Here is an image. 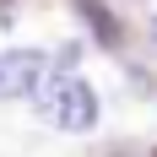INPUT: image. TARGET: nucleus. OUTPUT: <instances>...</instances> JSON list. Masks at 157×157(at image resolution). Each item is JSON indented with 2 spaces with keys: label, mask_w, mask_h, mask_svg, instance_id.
Returning <instances> with one entry per match:
<instances>
[{
  "label": "nucleus",
  "mask_w": 157,
  "mask_h": 157,
  "mask_svg": "<svg viewBox=\"0 0 157 157\" xmlns=\"http://www.w3.org/2000/svg\"><path fill=\"white\" fill-rule=\"evenodd\" d=\"M33 103H38V114H44L54 130H65V136H87V130H98V92L87 76H71V71H60V76H49L38 92H33Z\"/></svg>",
  "instance_id": "nucleus-1"
},
{
  "label": "nucleus",
  "mask_w": 157,
  "mask_h": 157,
  "mask_svg": "<svg viewBox=\"0 0 157 157\" xmlns=\"http://www.w3.org/2000/svg\"><path fill=\"white\" fill-rule=\"evenodd\" d=\"M44 81H49L44 49H6L0 54V98H33Z\"/></svg>",
  "instance_id": "nucleus-2"
},
{
  "label": "nucleus",
  "mask_w": 157,
  "mask_h": 157,
  "mask_svg": "<svg viewBox=\"0 0 157 157\" xmlns=\"http://www.w3.org/2000/svg\"><path fill=\"white\" fill-rule=\"evenodd\" d=\"M71 6L81 11V22H92V38H98L103 49H114V44H119V22L103 11V0H71Z\"/></svg>",
  "instance_id": "nucleus-3"
},
{
  "label": "nucleus",
  "mask_w": 157,
  "mask_h": 157,
  "mask_svg": "<svg viewBox=\"0 0 157 157\" xmlns=\"http://www.w3.org/2000/svg\"><path fill=\"white\" fill-rule=\"evenodd\" d=\"M152 38H157V16H152Z\"/></svg>",
  "instance_id": "nucleus-4"
}]
</instances>
